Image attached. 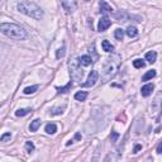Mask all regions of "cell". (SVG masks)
<instances>
[{
    "label": "cell",
    "mask_w": 162,
    "mask_h": 162,
    "mask_svg": "<svg viewBox=\"0 0 162 162\" xmlns=\"http://www.w3.org/2000/svg\"><path fill=\"white\" fill-rule=\"evenodd\" d=\"M120 66V58L119 56H112L106 60V62L103 67L102 72V82H108L110 81L115 75H117Z\"/></svg>",
    "instance_id": "6da1fadb"
},
{
    "label": "cell",
    "mask_w": 162,
    "mask_h": 162,
    "mask_svg": "<svg viewBox=\"0 0 162 162\" xmlns=\"http://www.w3.org/2000/svg\"><path fill=\"white\" fill-rule=\"evenodd\" d=\"M0 32L5 34L6 37L12 38V40L17 41H22L27 37L26 30L18 24H14V23H2L0 24Z\"/></svg>",
    "instance_id": "7a4b0ae2"
},
{
    "label": "cell",
    "mask_w": 162,
    "mask_h": 162,
    "mask_svg": "<svg viewBox=\"0 0 162 162\" xmlns=\"http://www.w3.org/2000/svg\"><path fill=\"white\" fill-rule=\"evenodd\" d=\"M18 10L23 14L28 15V17L40 20L43 18V10L38 6L36 3L32 2H22L18 4Z\"/></svg>",
    "instance_id": "3957f363"
},
{
    "label": "cell",
    "mask_w": 162,
    "mask_h": 162,
    "mask_svg": "<svg viewBox=\"0 0 162 162\" xmlns=\"http://www.w3.org/2000/svg\"><path fill=\"white\" fill-rule=\"evenodd\" d=\"M68 67H70L71 79L74 81H81L82 76H84V71L81 70V67H80L79 58H72V61L68 62Z\"/></svg>",
    "instance_id": "277c9868"
},
{
    "label": "cell",
    "mask_w": 162,
    "mask_h": 162,
    "mask_svg": "<svg viewBox=\"0 0 162 162\" xmlns=\"http://www.w3.org/2000/svg\"><path fill=\"white\" fill-rule=\"evenodd\" d=\"M98 79H99V74H98V71L92 70V71L89 74V78H88L86 82H84V84L81 85V86H82V88H90V86H94V85L96 84V81H98Z\"/></svg>",
    "instance_id": "5b68a950"
},
{
    "label": "cell",
    "mask_w": 162,
    "mask_h": 162,
    "mask_svg": "<svg viewBox=\"0 0 162 162\" xmlns=\"http://www.w3.org/2000/svg\"><path fill=\"white\" fill-rule=\"evenodd\" d=\"M62 3V6L68 12V13H74L78 8V2L76 0H61Z\"/></svg>",
    "instance_id": "8992f818"
},
{
    "label": "cell",
    "mask_w": 162,
    "mask_h": 162,
    "mask_svg": "<svg viewBox=\"0 0 162 162\" xmlns=\"http://www.w3.org/2000/svg\"><path fill=\"white\" fill-rule=\"evenodd\" d=\"M110 26H112V20L109 18L104 17V18L100 19L99 23H98V30H99V32H104V30H106Z\"/></svg>",
    "instance_id": "52a82bcc"
},
{
    "label": "cell",
    "mask_w": 162,
    "mask_h": 162,
    "mask_svg": "<svg viewBox=\"0 0 162 162\" xmlns=\"http://www.w3.org/2000/svg\"><path fill=\"white\" fill-rule=\"evenodd\" d=\"M99 6H100V13L102 14H113V12H114V9L105 2V0H100Z\"/></svg>",
    "instance_id": "ba28073f"
},
{
    "label": "cell",
    "mask_w": 162,
    "mask_h": 162,
    "mask_svg": "<svg viewBox=\"0 0 162 162\" xmlns=\"http://www.w3.org/2000/svg\"><path fill=\"white\" fill-rule=\"evenodd\" d=\"M153 89H155L153 84H147V85H144V86H142V89H141V94H142V96H150V95L152 94Z\"/></svg>",
    "instance_id": "9c48e42d"
},
{
    "label": "cell",
    "mask_w": 162,
    "mask_h": 162,
    "mask_svg": "<svg viewBox=\"0 0 162 162\" xmlns=\"http://www.w3.org/2000/svg\"><path fill=\"white\" fill-rule=\"evenodd\" d=\"M156 58H157L156 51H150V52H147V55H146V60H147L150 64H155Z\"/></svg>",
    "instance_id": "30bf717a"
},
{
    "label": "cell",
    "mask_w": 162,
    "mask_h": 162,
    "mask_svg": "<svg viewBox=\"0 0 162 162\" xmlns=\"http://www.w3.org/2000/svg\"><path fill=\"white\" fill-rule=\"evenodd\" d=\"M79 62L82 66H89V65H91V62H94V61H92V58L90 56H81L79 58Z\"/></svg>",
    "instance_id": "8fae6325"
},
{
    "label": "cell",
    "mask_w": 162,
    "mask_h": 162,
    "mask_svg": "<svg viewBox=\"0 0 162 162\" xmlns=\"http://www.w3.org/2000/svg\"><path fill=\"white\" fill-rule=\"evenodd\" d=\"M41 123H42V120H41V119H34L32 123H30V126H29V130H30V132H37V129L41 127Z\"/></svg>",
    "instance_id": "7c38bea8"
},
{
    "label": "cell",
    "mask_w": 162,
    "mask_h": 162,
    "mask_svg": "<svg viewBox=\"0 0 162 162\" xmlns=\"http://www.w3.org/2000/svg\"><path fill=\"white\" fill-rule=\"evenodd\" d=\"M57 132V126L55 123H48L47 126H46V133L48 134H55Z\"/></svg>",
    "instance_id": "4fadbf2b"
},
{
    "label": "cell",
    "mask_w": 162,
    "mask_h": 162,
    "mask_svg": "<svg viewBox=\"0 0 162 162\" xmlns=\"http://www.w3.org/2000/svg\"><path fill=\"white\" fill-rule=\"evenodd\" d=\"M155 76H156V71L155 70H150V71H147L142 76V81H148V80L155 78Z\"/></svg>",
    "instance_id": "5bb4252c"
},
{
    "label": "cell",
    "mask_w": 162,
    "mask_h": 162,
    "mask_svg": "<svg viewBox=\"0 0 162 162\" xmlns=\"http://www.w3.org/2000/svg\"><path fill=\"white\" fill-rule=\"evenodd\" d=\"M88 98V92L86 91H79L75 94V99L78 100V102H84L85 99Z\"/></svg>",
    "instance_id": "9a60e30c"
},
{
    "label": "cell",
    "mask_w": 162,
    "mask_h": 162,
    "mask_svg": "<svg viewBox=\"0 0 162 162\" xmlns=\"http://www.w3.org/2000/svg\"><path fill=\"white\" fill-rule=\"evenodd\" d=\"M102 47L105 52H113L114 51V47L112 46V43H109V41H103L102 42Z\"/></svg>",
    "instance_id": "2e32d148"
},
{
    "label": "cell",
    "mask_w": 162,
    "mask_h": 162,
    "mask_svg": "<svg viewBox=\"0 0 162 162\" xmlns=\"http://www.w3.org/2000/svg\"><path fill=\"white\" fill-rule=\"evenodd\" d=\"M127 34H128V37H130V38H134V37L138 34V30H137L136 27L129 26V27L127 28Z\"/></svg>",
    "instance_id": "e0dca14e"
},
{
    "label": "cell",
    "mask_w": 162,
    "mask_h": 162,
    "mask_svg": "<svg viewBox=\"0 0 162 162\" xmlns=\"http://www.w3.org/2000/svg\"><path fill=\"white\" fill-rule=\"evenodd\" d=\"M38 90V85H33V86H28V88H26L24 89V94L26 95H30V94H34V92Z\"/></svg>",
    "instance_id": "ac0fdd59"
},
{
    "label": "cell",
    "mask_w": 162,
    "mask_h": 162,
    "mask_svg": "<svg viewBox=\"0 0 162 162\" xmlns=\"http://www.w3.org/2000/svg\"><path fill=\"white\" fill-rule=\"evenodd\" d=\"M114 37L117 38L118 41H123V37H124V30L120 29V28H118V29L114 32Z\"/></svg>",
    "instance_id": "d6986e66"
},
{
    "label": "cell",
    "mask_w": 162,
    "mask_h": 162,
    "mask_svg": "<svg viewBox=\"0 0 162 162\" xmlns=\"http://www.w3.org/2000/svg\"><path fill=\"white\" fill-rule=\"evenodd\" d=\"M29 112H30L29 108H26V109H18L17 112H15V115H17V117H24V115H27Z\"/></svg>",
    "instance_id": "ffe728a7"
},
{
    "label": "cell",
    "mask_w": 162,
    "mask_h": 162,
    "mask_svg": "<svg viewBox=\"0 0 162 162\" xmlns=\"http://www.w3.org/2000/svg\"><path fill=\"white\" fill-rule=\"evenodd\" d=\"M144 65H146L144 61L141 60V58H138V60H134V61H133V66H134L136 68H143Z\"/></svg>",
    "instance_id": "44dd1931"
},
{
    "label": "cell",
    "mask_w": 162,
    "mask_h": 162,
    "mask_svg": "<svg viewBox=\"0 0 162 162\" xmlns=\"http://www.w3.org/2000/svg\"><path fill=\"white\" fill-rule=\"evenodd\" d=\"M65 108H66L65 105H64V106H58V108H55V109H52L51 112H52L53 115H58V114H62V113H64Z\"/></svg>",
    "instance_id": "7402d4cb"
},
{
    "label": "cell",
    "mask_w": 162,
    "mask_h": 162,
    "mask_svg": "<svg viewBox=\"0 0 162 162\" xmlns=\"http://www.w3.org/2000/svg\"><path fill=\"white\" fill-rule=\"evenodd\" d=\"M71 86H72V82H68L64 88H57V90H58V92H67L68 90L71 89Z\"/></svg>",
    "instance_id": "603a6c76"
},
{
    "label": "cell",
    "mask_w": 162,
    "mask_h": 162,
    "mask_svg": "<svg viewBox=\"0 0 162 162\" xmlns=\"http://www.w3.org/2000/svg\"><path fill=\"white\" fill-rule=\"evenodd\" d=\"M64 56H65V46H62L61 48H58L57 52H56V57L57 58H62Z\"/></svg>",
    "instance_id": "cb8c5ba5"
},
{
    "label": "cell",
    "mask_w": 162,
    "mask_h": 162,
    "mask_svg": "<svg viewBox=\"0 0 162 162\" xmlns=\"http://www.w3.org/2000/svg\"><path fill=\"white\" fill-rule=\"evenodd\" d=\"M26 150H27V152H33L34 151V144H33V142H26Z\"/></svg>",
    "instance_id": "d4e9b609"
},
{
    "label": "cell",
    "mask_w": 162,
    "mask_h": 162,
    "mask_svg": "<svg viewBox=\"0 0 162 162\" xmlns=\"http://www.w3.org/2000/svg\"><path fill=\"white\" fill-rule=\"evenodd\" d=\"M12 138V134L10 133H5V134H3L2 137H0V141L2 142H5V141H8V140H10Z\"/></svg>",
    "instance_id": "484cf974"
},
{
    "label": "cell",
    "mask_w": 162,
    "mask_h": 162,
    "mask_svg": "<svg viewBox=\"0 0 162 162\" xmlns=\"http://www.w3.org/2000/svg\"><path fill=\"white\" fill-rule=\"evenodd\" d=\"M119 137V134L117 133V132H112V142L113 143H115V142H117V138Z\"/></svg>",
    "instance_id": "4316f807"
},
{
    "label": "cell",
    "mask_w": 162,
    "mask_h": 162,
    "mask_svg": "<svg viewBox=\"0 0 162 162\" xmlns=\"http://www.w3.org/2000/svg\"><path fill=\"white\" fill-rule=\"evenodd\" d=\"M141 148H142V146H141V144H136V147H134V151H133V152H134V153H137V152L140 151Z\"/></svg>",
    "instance_id": "83f0119b"
},
{
    "label": "cell",
    "mask_w": 162,
    "mask_h": 162,
    "mask_svg": "<svg viewBox=\"0 0 162 162\" xmlns=\"http://www.w3.org/2000/svg\"><path fill=\"white\" fill-rule=\"evenodd\" d=\"M161 151H162V143L158 144V147H157V153H162Z\"/></svg>",
    "instance_id": "f1b7e54d"
},
{
    "label": "cell",
    "mask_w": 162,
    "mask_h": 162,
    "mask_svg": "<svg viewBox=\"0 0 162 162\" xmlns=\"http://www.w3.org/2000/svg\"><path fill=\"white\" fill-rule=\"evenodd\" d=\"M75 138H76V140H81V134H80V133H76Z\"/></svg>",
    "instance_id": "f546056e"
},
{
    "label": "cell",
    "mask_w": 162,
    "mask_h": 162,
    "mask_svg": "<svg viewBox=\"0 0 162 162\" xmlns=\"http://www.w3.org/2000/svg\"><path fill=\"white\" fill-rule=\"evenodd\" d=\"M85 2H89V0H85Z\"/></svg>",
    "instance_id": "4dcf8cb0"
}]
</instances>
